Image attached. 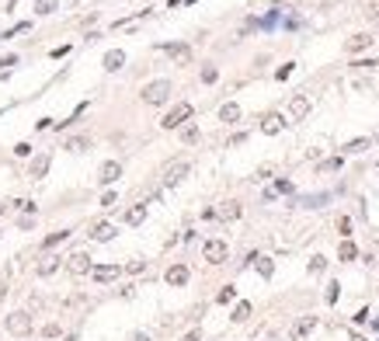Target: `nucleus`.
Here are the masks:
<instances>
[{
	"mask_svg": "<svg viewBox=\"0 0 379 341\" xmlns=\"http://www.w3.org/2000/svg\"><path fill=\"white\" fill-rule=\"evenodd\" d=\"M167 98H170V80H150L143 87V101L146 105H164Z\"/></svg>",
	"mask_w": 379,
	"mask_h": 341,
	"instance_id": "obj_1",
	"label": "nucleus"
},
{
	"mask_svg": "<svg viewBox=\"0 0 379 341\" xmlns=\"http://www.w3.org/2000/svg\"><path fill=\"white\" fill-rule=\"evenodd\" d=\"M188 171H192V164H188V160H170V164L164 167V185H167V188L181 185V181L188 178Z\"/></svg>",
	"mask_w": 379,
	"mask_h": 341,
	"instance_id": "obj_2",
	"label": "nucleus"
},
{
	"mask_svg": "<svg viewBox=\"0 0 379 341\" xmlns=\"http://www.w3.org/2000/svg\"><path fill=\"white\" fill-rule=\"evenodd\" d=\"M188 119H192V105H188V101H181V105H174V108L164 115V122H160V126H164V129H178V126H184Z\"/></svg>",
	"mask_w": 379,
	"mask_h": 341,
	"instance_id": "obj_3",
	"label": "nucleus"
},
{
	"mask_svg": "<svg viewBox=\"0 0 379 341\" xmlns=\"http://www.w3.org/2000/svg\"><path fill=\"white\" fill-rule=\"evenodd\" d=\"M226 254H230L226 240H206V247H202V258H206L209 265H223Z\"/></svg>",
	"mask_w": 379,
	"mask_h": 341,
	"instance_id": "obj_4",
	"label": "nucleus"
},
{
	"mask_svg": "<svg viewBox=\"0 0 379 341\" xmlns=\"http://www.w3.org/2000/svg\"><path fill=\"white\" fill-rule=\"evenodd\" d=\"M7 331H10V334H18V338H24V334H32V317H28L24 310H18V313H10V317H7Z\"/></svg>",
	"mask_w": 379,
	"mask_h": 341,
	"instance_id": "obj_5",
	"label": "nucleus"
},
{
	"mask_svg": "<svg viewBox=\"0 0 379 341\" xmlns=\"http://www.w3.org/2000/svg\"><path fill=\"white\" fill-rule=\"evenodd\" d=\"M118 178H122V164H118V160H104L101 171H98V181H101V185H115Z\"/></svg>",
	"mask_w": 379,
	"mask_h": 341,
	"instance_id": "obj_6",
	"label": "nucleus"
},
{
	"mask_svg": "<svg viewBox=\"0 0 379 341\" xmlns=\"http://www.w3.org/2000/svg\"><path fill=\"white\" fill-rule=\"evenodd\" d=\"M164 53L174 60V63H192V46H184V42H170V46H164Z\"/></svg>",
	"mask_w": 379,
	"mask_h": 341,
	"instance_id": "obj_7",
	"label": "nucleus"
},
{
	"mask_svg": "<svg viewBox=\"0 0 379 341\" xmlns=\"http://www.w3.org/2000/svg\"><path fill=\"white\" fill-rule=\"evenodd\" d=\"M66 268H70L74 275L90 272V268H94V265H90V254H87V251H76V254H70V258H66Z\"/></svg>",
	"mask_w": 379,
	"mask_h": 341,
	"instance_id": "obj_8",
	"label": "nucleus"
},
{
	"mask_svg": "<svg viewBox=\"0 0 379 341\" xmlns=\"http://www.w3.org/2000/svg\"><path fill=\"white\" fill-rule=\"evenodd\" d=\"M306 112H310V98H306V94H296V98L289 101V122L306 119Z\"/></svg>",
	"mask_w": 379,
	"mask_h": 341,
	"instance_id": "obj_9",
	"label": "nucleus"
},
{
	"mask_svg": "<svg viewBox=\"0 0 379 341\" xmlns=\"http://www.w3.org/2000/svg\"><path fill=\"white\" fill-rule=\"evenodd\" d=\"M282 126H286V119H282L278 112H272V115H264V119H261V133H264V136L282 133Z\"/></svg>",
	"mask_w": 379,
	"mask_h": 341,
	"instance_id": "obj_10",
	"label": "nucleus"
},
{
	"mask_svg": "<svg viewBox=\"0 0 379 341\" xmlns=\"http://www.w3.org/2000/svg\"><path fill=\"white\" fill-rule=\"evenodd\" d=\"M90 275H94L98 282H115V278L122 275V268H118V265H94Z\"/></svg>",
	"mask_w": 379,
	"mask_h": 341,
	"instance_id": "obj_11",
	"label": "nucleus"
},
{
	"mask_svg": "<svg viewBox=\"0 0 379 341\" xmlns=\"http://www.w3.org/2000/svg\"><path fill=\"white\" fill-rule=\"evenodd\" d=\"M369 46H372V35H366V32H358V35L348 39V53H362V49H369Z\"/></svg>",
	"mask_w": 379,
	"mask_h": 341,
	"instance_id": "obj_12",
	"label": "nucleus"
},
{
	"mask_svg": "<svg viewBox=\"0 0 379 341\" xmlns=\"http://www.w3.org/2000/svg\"><path fill=\"white\" fill-rule=\"evenodd\" d=\"M60 261H63V258H56V254H46V258L38 261V275H42V278H49V275L60 268Z\"/></svg>",
	"mask_w": 379,
	"mask_h": 341,
	"instance_id": "obj_13",
	"label": "nucleus"
},
{
	"mask_svg": "<svg viewBox=\"0 0 379 341\" xmlns=\"http://www.w3.org/2000/svg\"><path fill=\"white\" fill-rule=\"evenodd\" d=\"M122 63H126V53L122 49H112V53H104V70H122Z\"/></svg>",
	"mask_w": 379,
	"mask_h": 341,
	"instance_id": "obj_14",
	"label": "nucleus"
},
{
	"mask_svg": "<svg viewBox=\"0 0 379 341\" xmlns=\"http://www.w3.org/2000/svg\"><path fill=\"white\" fill-rule=\"evenodd\" d=\"M220 119H223V122H240V105H236V101H226V105L220 108Z\"/></svg>",
	"mask_w": 379,
	"mask_h": 341,
	"instance_id": "obj_15",
	"label": "nucleus"
},
{
	"mask_svg": "<svg viewBox=\"0 0 379 341\" xmlns=\"http://www.w3.org/2000/svg\"><path fill=\"white\" fill-rule=\"evenodd\" d=\"M167 282H170V285H184V282H188V268H184V265L167 268Z\"/></svg>",
	"mask_w": 379,
	"mask_h": 341,
	"instance_id": "obj_16",
	"label": "nucleus"
},
{
	"mask_svg": "<svg viewBox=\"0 0 379 341\" xmlns=\"http://www.w3.org/2000/svg\"><path fill=\"white\" fill-rule=\"evenodd\" d=\"M46 171H49V153H38L35 164H32V174H28V178H46Z\"/></svg>",
	"mask_w": 379,
	"mask_h": 341,
	"instance_id": "obj_17",
	"label": "nucleus"
},
{
	"mask_svg": "<svg viewBox=\"0 0 379 341\" xmlns=\"http://www.w3.org/2000/svg\"><path fill=\"white\" fill-rule=\"evenodd\" d=\"M90 237L104 244V240H112V237H115V226H112V223H94V233H90Z\"/></svg>",
	"mask_w": 379,
	"mask_h": 341,
	"instance_id": "obj_18",
	"label": "nucleus"
},
{
	"mask_svg": "<svg viewBox=\"0 0 379 341\" xmlns=\"http://www.w3.org/2000/svg\"><path fill=\"white\" fill-rule=\"evenodd\" d=\"M313 327H316V317H303V320H300V324L292 327V338H296V341H300V338H306V334H310Z\"/></svg>",
	"mask_w": 379,
	"mask_h": 341,
	"instance_id": "obj_19",
	"label": "nucleus"
},
{
	"mask_svg": "<svg viewBox=\"0 0 379 341\" xmlns=\"http://www.w3.org/2000/svg\"><path fill=\"white\" fill-rule=\"evenodd\" d=\"M143 219H146V205H143V202H140V205H132V209L126 212V223H129V226H140Z\"/></svg>",
	"mask_w": 379,
	"mask_h": 341,
	"instance_id": "obj_20",
	"label": "nucleus"
},
{
	"mask_svg": "<svg viewBox=\"0 0 379 341\" xmlns=\"http://www.w3.org/2000/svg\"><path fill=\"white\" fill-rule=\"evenodd\" d=\"M324 202H330V192H320V195H303V199H300V205H306V209H320Z\"/></svg>",
	"mask_w": 379,
	"mask_h": 341,
	"instance_id": "obj_21",
	"label": "nucleus"
},
{
	"mask_svg": "<svg viewBox=\"0 0 379 341\" xmlns=\"http://www.w3.org/2000/svg\"><path fill=\"white\" fill-rule=\"evenodd\" d=\"M369 146H372V139H369V136H358V139H352V143H344L341 150H344V153H362V150H369Z\"/></svg>",
	"mask_w": 379,
	"mask_h": 341,
	"instance_id": "obj_22",
	"label": "nucleus"
},
{
	"mask_svg": "<svg viewBox=\"0 0 379 341\" xmlns=\"http://www.w3.org/2000/svg\"><path fill=\"white\" fill-rule=\"evenodd\" d=\"M338 258H341V261H355V258H358V247H355L352 240H341V247H338Z\"/></svg>",
	"mask_w": 379,
	"mask_h": 341,
	"instance_id": "obj_23",
	"label": "nucleus"
},
{
	"mask_svg": "<svg viewBox=\"0 0 379 341\" xmlns=\"http://www.w3.org/2000/svg\"><path fill=\"white\" fill-rule=\"evenodd\" d=\"M70 233H74V230H56V233H49V237H46V240H42V247H46V251H49V247H56V244H63V240H66V237H70Z\"/></svg>",
	"mask_w": 379,
	"mask_h": 341,
	"instance_id": "obj_24",
	"label": "nucleus"
},
{
	"mask_svg": "<svg viewBox=\"0 0 379 341\" xmlns=\"http://www.w3.org/2000/svg\"><path fill=\"white\" fill-rule=\"evenodd\" d=\"M247 317H250V303H247V299H240V303L233 306V324H244Z\"/></svg>",
	"mask_w": 379,
	"mask_h": 341,
	"instance_id": "obj_25",
	"label": "nucleus"
},
{
	"mask_svg": "<svg viewBox=\"0 0 379 341\" xmlns=\"http://www.w3.org/2000/svg\"><path fill=\"white\" fill-rule=\"evenodd\" d=\"M66 150L70 153H84V150H90V143H87V136H70L66 139Z\"/></svg>",
	"mask_w": 379,
	"mask_h": 341,
	"instance_id": "obj_26",
	"label": "nucleus"
},
{
	"mask_svg": "<svg viewBox=\"0 0 379 341\" xmlns=\"http://www.w3.org/2000/svg\"><path fill=\"white\" fill-rule=\"evenodd\" d=\"M254 265H258L261 278H272V275H275V261H272V258H254Z\"/></svg>",
	"mask_w": 379,
	"mask_h": 341,
	"instance_id": "obj_27",
	"label": "nucleus"
},
{
	"mask_svg": "<svg viewBox=\"0 0 379 341\" xmlns=\"http://www.w3.org/2000/svg\"><path fill=\"white\" fill-rule=\"evenodd\" d=\"M341 157H327V160H320V174H330V171H341Z\"/></svg>",
	"mask_w": 379,
	"mask_h": 341,
	"instance_id": "obj_28",
	"label": "nucleus"
},
{
	"mask_svg": "<svg viewBox=\"0 0 379 341\" xmlns=\"http://www.w3.org/2000/svg\"><path fill=\"white\" fill-rule=\"evenodd\" d=\"M220 216H223V219H236V216H240V205L236 202H223L220 205Z\"/></svg>",
	"mask_w": 379,
	"mask_h": 341,
	"instance_id": "obj_29",
	"label": "nucleus"
},
{
	"mask_svg": "<svg viewBox=\"0 0 379 341\" xmlns=\"http://www.w3.org/2000/svg\"><path fill=\"white\" fill-rule=\"evenodd\" d=\"M181 143H188V146L198 143V126H184V129H181Z\"/></svg>",
	"mask_w": 379,
	"mask_h": 341,
	"instance_id": "obj_30",
	"label": "nucleus"
},
{
	"mask_svg": "<svg viewBox=\"0 0 379 341\" xmlns=\"http://www.w3.org/2000/svg\"><path fill=\"white\" fill-rule=\"evenodd\" d=\"M56 7H60L56 0H35V11H38V14H52Z\"/></svg>",
	"mask_w": 379,
	"mask_h": 341,
	"instance_id": "obj_31",
	"label": "nucleus"
},
{
	"mask_svg": "<svg viewBox=\"0 0 379 341\" xmlns=\"http://www.w3.org/2000/svg\"><path fill=\"white\" fill-rule=\"evenodd\" d=\"M338 296H341V285H338V282H330V285H327V292H324V299H327V303H338Z\"/></svg>",
	"mask_w": 379,
	"mask_h": 341,
	"instance_id": "obj_32",
	"label": "nucleus"
},
{
	"mask_svg": "<svg viewBox=\"0 0 379 341\" xmlns=\"http://www.w3.org/2000/svg\"><path fill=\"white\" fill-rule=\"evenodd\" d=\"M324 268H327V258H320V254H316V258H310V272H313V275H320Z\"/></svg>",
	"mask_w": 379,
	"mask_h": 341,
	"instance_id": "obj_33",
	"label": "nucleus"
},
{
	"mask_svg": "<svg viewBox=\"0 0 379 341\" xmlns=\"http://www.w3.org/2000/svg\"><path fill=\"white\" fill-rule=\"evenodd\" d=\"M233 296H236V289H233V285H226V289H223L216 299H220V303H233Z\"/></svg>",
	"mask_w": 379,
	"mask_h": 341,
	"instance_id": "obj_34",
	"label": "nucleus"
},
{
	"mask_svg": "<svg viewBox=\"0 0 379 341\" xmlns=\"http://www.w3.org/2000/svg\"><path fill=\"white\" fill-rule=\"evenodd\" d=\"M275 192H282V195H292V181H282V178H278V181H275Z\"/></svg>",
	"mask_w": 379,
	"mask_h": 341,
	"instance_id": "obj_35",
	"label": "nucleus"
},
{
	"mask_svg": "<svg viewBox=\"0 0 379 341\" xmlns=\"http://www.w3.org/2000/svg\"><path fill=\"white\" fill-rule=\"evenodd\" d=\"M216 77H220V73H216V67H206V70H202V80H206V84H216Z\"/></svg>",
	"mask_w": 379,
	"mask_h": 341,
	"instance_id": "obj_36",
	"label": "nucleus"
},
{
	"mask_svg": "<svg viewBox=\"0 0 379 341\" xmlns=\"http://www.w3.org/2000/svg\"><path fill=\"white\" fill-rule=\"evenodd\" d=\"M14 209H24V212H35V202H28V199H18Z\"/></svg>",
	"mask_w": 379,
	"mask_h": 341,
	"instance_id": "obj_37",
	"label": "nucleus"
},
{
	"mask_svg": "<svg viewBox=\"0 0 379 341\" xmlns=\"http://www.w3.org/2000/svg\"><path fill=\"white\" fill-rule=\"evenodd\" d=\"M275 21H278V11H272V14L261 21V28H275Z\"/></svg>",
	"mask_w": 379,
	"mask_h": 341,
	"instance_id": "obj_38",
	"label": "nucleus"
},
{
	"mask_svg": "<svg viewBox=\"0 0 379 341\" xmlns=\"http://www.w3.org/2000/svg\"><path fill=\"white\" fill-rule=\"evenodd\" d=\"M14 153H18V157H28V153H32V143H18Z\"/></svg>",
	"mask_w": 379,
	"mask_h": 341,
	"instance_id": "obj_39",
	"label": "nucleus"
},
{
	"mask_svg": "<svg viewBox=\"0 0 379 341\" xmlns=\"http://www.w3.org/2000/svg\"><path fill=\"white\" fill-rule=\"evenodd\" d=\"M101 209H115V192H108V195L101 199Z\"/></svg>",
	"mask_w": 379,
	"mask_h": 341,
	"instance_id": "obj_40",
	"label": "nucleus"
},
{
	"mask_svg": "<svg viewBox=\"0 0 379 341\" xmlns=\"http://www.w3.org/2000/svg\"><path fill=\"white\" fill-rule=\"evenodd\" d=\"M338 230H341V233H348V230H352V219H348V216H341V219H338Z\"/></svg>",
	"mask_w": 379,
	"mask_h": 341,
	"instance_id": "obj_41",
	"label": "nucleus"
},
{
	"mask_svg": "<svg viewBox=\"0 0 379 341\" xmlns=\"http://www.w3.org/2000/svg\"><path fill=\"white\" fill-rule=\"evenodd\" d=\"M143 268H146V261H129V272H132V275H140Z\"/></svg>",
	"mask_w": 379,
	"mask_h": 341,
	"instance_id": "obj_42",
	"label": "nucleus"
},
{
	"mask_svg": "<svg viewBox=\"0 0 379 341\" xmlns=\"http://www.w3.org/2000/svg\"><path fill=\"white\" fill-rule=\"evenodd\" d=\"M289 73H292V63H286V67H278V73H275V77H278V80H286Z\"/></svg>",
	"mask_w": 379,
	"mask_h": 341,
	"instance_id": "obj_43",
	"label": "nucleus"
},
{
	"mask_svg": "<svg viewBox=\"0 0 379 341\" xmlns=\"http://www.w3.org/2000/svg\"><path fill=\"white\" fill-rule=\"evenodd\" d=\"M355 67H358V70H372V67H379V63H376V60H358Z\"/></svg>",
	"mask_w": 379,
	"mask_h": 341,
	"instance_id": "obj_44",
	"label": "nucleus"
},
{
	"mask_svg": "<svg viewBox=\"0 0 379 341\" xmlns=\"http://www.w3.org/2000/svg\"><path fill=\"white\" fill-rule=\"evenodd\" d=\"M369 18H372V21H379V0H372V4H369Z\"/></svg>",
	"mask_w": 379,
	"mask_h": 341,
	"instance_id": "obj_45",
	"label": "nucleus"
},
{
	"mask_svg": "<svg viewBox=\"0 0 379 341\" xmlns=\"http://www.w3.org/2000/svg\"><path fill=\"white\" fill-rule=\"evenodd\" d=\"M42 334H46V338H56V334H60V327H56V324H46V331H42Z\"/></svg>",
	"mask_w": 379,
	"mask_h": 341,
	"instance_id": "obj_46",
	"label": "nucleus"
},
{
	"mask_svg": "<svg viewBox=\"0 0 379 341\" xmlns=\"http://www.w3.org/2000/svg\"><path fill=\"white\" fill-rule=\"evenodd\" d=\"M18 63V56H0V67H14Z\"/></svg>",
	"mask_w": 379,
	"mask_h": 341,
	"instance_id": "obj_47",
	"label": "nucleus"
},
{
	"mask_svg": "<svg viewBox=\"0 0 379 341\" xmlns=\"http://www.w3.org/2000/svg\"><path fill=\"white\" fill-rule=\"evenodd\" d=\"M129 341H150V334H146V331H136V334H132Z\"/></svg>",
	"mask_w": 379,
	"mask_h": 341,
	"instance_id": "obj_48",
	"label": "nucleus"
},
{
	"mask_svg": "<svg viewBox=\"0 0 379 341\" xmlns=\"http://www.w3.org/2000/svg\"><path fill=\"white\" fill-rule=\"evenodd\" d=\"M352 341H366V338H362V334H352Z\"/></svg>",
	"mask_w": 379,
	"mask_h": 341,
	"instance_id": "obj_49",
	"label": "nucleus"
},
{
	"mask_svg": "<svg viewBox=\"0 0 379 341\" xmlns=\"http://www.w3.org/2000/svg\"><path fill=\"white\" fill-rule=\"evenodd\" d=\"M0 212H4V205H0Z\"/></svg>",
	"mask_w": 379,
	"mask_h": 341,
	"instance_id": "obj_50",
	"label": "nucleus"
},
{
	"mask_svg": "<svg viewBox=\"0 0 379 341\" xmlns=\"http://www.w3.org/2000/svg\"><path fill=\"white\" fill-rule=\"evenodd\" d=\"M376 171H379V164H376Z\"/></svg>",
	"mask_w": 379,
	"mask_h": 341,
	"instance_id": "obj_51",
	"label": "nucleus"
},
{
	"mask_svg": "<svg viewBox=\"0 0 379 341\" xmlns=\"http://www.w3.org/2000/svg\"><path fill=\"white\" fill-rule=\"evenodd\" d=\"M376 136H379V133H376Z\"/></svg>",
	"mask_w": 379,
	"mask_h": 341,
	"instance_id": "obj_52",
	"label": "nucleus"
}]
</instances>
